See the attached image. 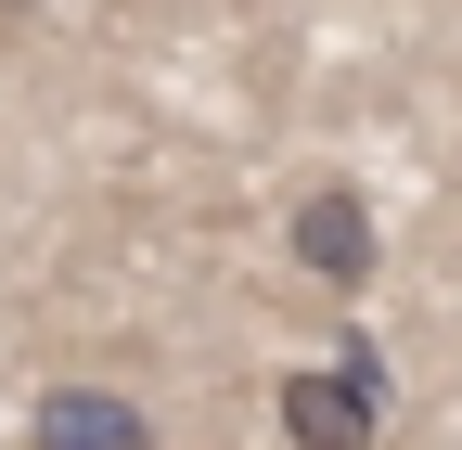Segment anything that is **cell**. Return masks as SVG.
<instances>
[{
	"instance_id": "3957f363",
	"label": "cell",
	"mask_w": 462,
	"mask_h": 450,
	"mask_svg": "<svg viewBox=\"0 0 462 450\" xmlns=\"http://www.w3.org/2000/svg\"><path fill=\"white\" fill-rule=\"evenodd\" d=\"M26 437L39 450H154V412L129 399V386H39Z\"/></svg>"
},
{
	"instance_id": "7a4b0ae2",
	"label": "cell",
	"mask_w": 462,
	"mask_h": 450,
	"mask_svg": "<svg viewBox=\"0 0 462 450\" xmlns=\"http://www.w3.org/2000/svg\"><path fill=\"white\" fill-rule=\"evenodd\" d=\"M282 245H296V270H309V284H334V296H360V284H373V258H385L373 206L346 193V181H321V193L296 206V232H282Z\"/></svg>"
},
{
	"instance_id": "6da1fadb",
	"label": "cell",
	"mask_w": 462,
	"mask_h": 450,
	"mask_svg": "<svg viewBox=\"0 0 462 450\" xmlns=\"http://www.w3.org/2000/svg\"><path fill=\"white\" fill-rule=\"evenodd\" d=\"M270 412H282V437H296V450H373V437H385V399H373L360 361H334V373H321V361L282 373Z\"/></svg>"
}]
</instances>
